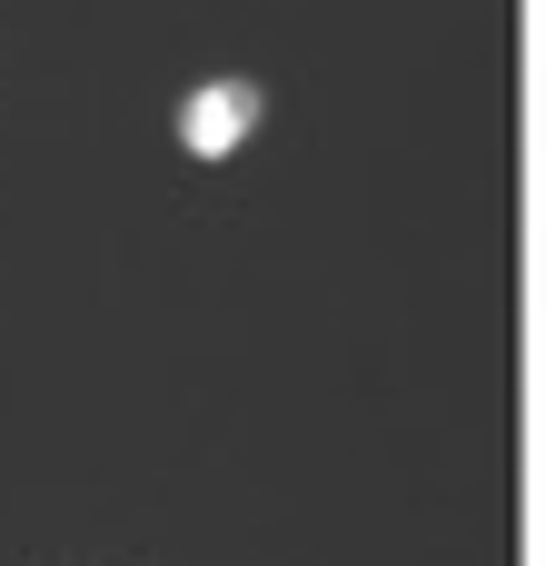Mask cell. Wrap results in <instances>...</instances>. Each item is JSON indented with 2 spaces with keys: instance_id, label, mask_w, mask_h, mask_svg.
Returning <instances> with one entry per match:
<instances>
[{
  "instance_id": "1",
  "label": "cell",
  "mask_w": 546,
  "mask_h": 566,
  "mask_svg": "<svg viewBox=\"0 0 546 566\" xmlns=\"http://www.w3.org/2000/svg\"><path fill=\"white\" fill-rule=\"evenodd\" d=\"M249 129H259V90H249V80H209V90H189V109H179V149H199V159L239 149Z\"/></svg>"
}]
</instances>
